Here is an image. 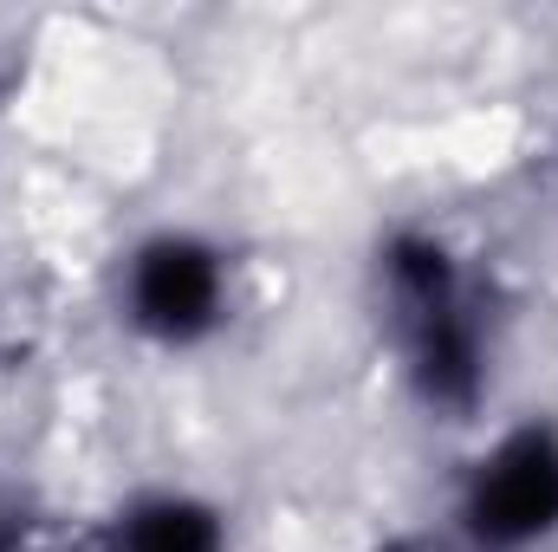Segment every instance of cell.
Wrapping results in <instances>:
<instances>
[{"instance_id": "6da1fadb", "label": "cell", "mask_w": 558, "mask_h": 552, "mask_svg": "<svg viewBox=\"0 0 558 552\" xmlns=\"http://www.w3.org/2000/svg\"><path fill=\"white\" fill-rule=\"evenodd\" d=\"M390 292L403 312V338H410L422 391L435 404H468L481 384V345H474V319L461 312L448 254L428 241H403L390 254Z\"/></svg>"}, {"instance_id": "5b68a950", "label": "cell", "mask_w": 558, "mask_h": 552, "mask_svg": "<svg viewBox=\"0 0 558 552\" xmlns=\"http://www.w3.org/2000/svg\"><path fill=\"white\" fill-rule=\"evenodd\" d=\"M390 552H403V547H390Z\"/></svg>"}, {"instance_id": "7a4b0ae2", "label": "cell", "mask_w": 558, "mask_h": 552, "mask_svg": "<svg viewBox=\"0 0 558 552\" xmlns=\"http://www.w3.org/2000/svg\"><path fill=\"white\" fill-rule=\"evenodd\" d=\"M468 520L494 547H520V540H539L546 527H558V442L546 429L513 435L481 468L474 501H468Z\"/></svg>"}, {"instance_id": "277c9868", "label": "cell", "mask_w": 558, "mask_h": 552, "mask_svg": "<svg viewBox=\"0 0 558 552\" xmlns=\"http://www.w3.org/2000/svg\"><path fill=\"white\" fill-rule=\"evenodd\" d=\"M131 552H221V527L189 501H156L131 520Z\"/></svg>"}, {"instance_id": "3957f363", "label": "cell", "mask_w": 558, "mask_h": 552, "mask_svg": "<svg viewBox=\"0 0 558 552\" xmlns=\"http://www.w3.org/2000/svg\"><path fill=\"white\" fill-rule=\"evenodd\" d=\"M215 292H221V274L202 248L189 241H162L137 261V319L156 332V338H195L208 319H215Z\"/></svg>"}]
</instances>
